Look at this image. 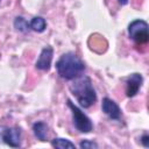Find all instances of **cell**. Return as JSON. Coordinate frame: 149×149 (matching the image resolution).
I'll use <instances>...</instances> for the list:
<instances>
[{
  "label": "cell",
  "mask_w": 149,
  "mask_h": 149,
  "mask_svg": "<svg viewBox=\"0 0 149 149\" xmlns=\"http://www.w3.org/2000/svg\"><path fill=\"white\" fill-rule=\"evenodd\" d=\"M56 70L63 79L72 80L84 72L85 64L76 54L66 52L56 62Z\"/></svg>",
  "instance_id": "2"
},
{
  "label": "cell",
  "mask_w": 149,
  "mask_h": 149,
  "mask_svg": "<svg viewBox=\"0 0 149 149\" xmlns=\"http://www.w3.org/2000/svg\"><path fill=\"white\" fill-rule=\"evenodd\" d=\"M21 128L19 127H0V139L12 148L21 146Z\"/></svg>",
  "instance_id": "5"
},
{
  "label": "cell",
  "mask_w": 149,
  "mask_h": 149,
  "mask_svg": "<svg viewBox=\"0 0 149 149\" xmlns=\"http://www.w3.org/2000/svg\"><path fill=\"white\" fill-rule=\"evenodd\" d=\"M101 109L112 120H120L121 116H122V111L119 107V105L109 98H104L102 99Z\"/></svg>",
  "instance_id": "6"
},
{
  "label": "cell",
  "mask_w": 149,
  "mask_h": 149,
  "mask_svg": "<svg viewBox=\"0 0 149 149\" xmlns=\"http://www.w3.org/2000/svg\"><path fill=\"white\" fill-rule=\"evenodd\" d=\"M141 143H142L146 148L149 147V136H148V134H143V135H142V137H141Z\"/></svg>",
  "instance_id": "14"
},
{
  "label": "cell",
  "mask_w": 149,
  "mask_h": 149,
  "mask_svg": "<svg viewBox=\"0 0 149 149\" xmlns=\"http://www.w3.org/2000/svg\"><path fill=\"white\" fill-rule=\"evenodd\" d=\"M14 27H15L16 30L22 31V33L28 31V29L30 28L29 22H28L24 17H22V16H17V17H15V20H14Z\"/></svg>",
  "instance_id": "12"
},
{
  "label": "cell",
  "mask_w": 149,
  "mask_h": 149,
  "mask_svg": "<svg viewBox=\"0 0 149 149\" xmlns=\"http://www.w3.org/2000/svg\"><path fill=\"white\" fill-rule=\"evenodd\" d=\"M143 78L140 73H132L126 80V94L129 98L136 95L142 86Z\"/></svg>",
  "instance_id": "7"
},
{
  "label": "cell",
  "mask_w": 149,
  "mask_h": 149,
  "mask_svg": "<svg viewBox=\"0 0 149 149\" xmlns=\"http://www.w3.org/2000/svg\"><path fill=\"white\" fill-rule=\"evenodd\" d=\"M129 37L137 44L144 45L149 41V26L144 20H134L128 26Z\"/></svg>",
  "instance_id": "3"
},
{
  "label": "cell",
  "mask_w": 149,
  "mask_h": 149,
  "mask_svg": "<svg viewBox=\"0 0 149 149\" xmlns=\"http://www.w3.org/2000/svg\"><path fill=\"white\" fill-rule=\"evenodd\" d=\"M52 55H54V50L50 45L44 47L35 63L36 69L42 70V71H48L51 66V61H52Z\"/></svg>",
  "instance_id": "8"
},
{
  "label": "cell",
  "mask_w": 149,
  "mask_h": 149,
  "mask_svg": "<svg viewBox=\"0 0 149 149\" xmlns=\"http://www.w3.org/2000/svg\"><path fill=\"white\" fill-rule=\"evenodd\" d=\"M33 132L35 136L41 141H47L48 136V126L43 121H37L33 125Z\"/></svg>",
  "instance_id": "9"
},
{
  "label": "cell",
  "mask_w": 149,
  "mask_h": 149,
  "mask_svg": "<svg viewBox=\"0 0 149 149\" xmlns=\"http://www.w3.org/2000/svg\"><path fill=\"white\" fill-rule=\"evenodd\" d=\"M29 26H30V29H33L37 33H42L47 28V21L42 16H35L29 22Z\"/></svg>",
  "instance_id": "10"
},
{
  "label": "cell",
  "mask_w": 149,
  "mask_h": 149,
  "mask_svg": "<svg viewBox=\"0 0 149 149\" xmlns=\"http://www.w3.org/2000/svg\"><path fill=\"white\" fill-rule=\"evenodd\" d=\"M79 147H80L81 149H90V148H98L99 146H98L95 142H93V141L84 140V141H81V142L79 143Z\"/></svg>",
  "instance_id": "13"
},
{
  "label": "cell",
  "mask_w": 149,
  "mask_h": 149,
  "mask_svg": "<svg viewBox=\"0 0 149 149\" xmlns=\"http://www.w3.org/2000/svg\"><path fill=\"white\" fill-rule=\"evenodd\" d=\"M118 1H119V3H120V5H122V6L128 3V0H118Z\"/></svg>",
  "instance_id": "15"
},
{
  "label": "cell",
  "mask_w": 149,
  "mask_h": 149,
  "mask_svg": "<svg viewBox=\"0 0 149 149\" xmlns=\"http://www.w3.org/2000/svg\"><path fill=\"white\" fill-rule=\"evenodd\" d=\"M70 91L79 105L84 108L91 107L97 100V94L92 85V80L87 76L80 74L79 77L72 79V83L70 84Z\"/></svg>",
  "instance_id": "1"
},
{
  "label": "cell",
  "mask_w": 149,
  "mask_h": 149,
  "mask_svg": "<svg viewBox=\"0 0 149 149\" xmlns=\"http://www.w3.org/2000/svg\"><path fill=\"white\" fill-rule=\"evenodd\" d=\"M68 106L72 112L73 125L76 129L79 130L80 133H90L93 129V123L90 120V118L79 107H77L71 100H68Z\"/></svg>",
  "instance_id": "4"
},
{
  "label": "cell",
  "mask_w": 149,
  "mask_h": 149,
  "mask_svg": "<svg viewBox=\"0 0 149 149\" xmlns=\"http://www.w3.org/2000/svg\"><path fill=\"white\" fill-rule=\"evenodd\" d=\"M51 146L55 148H61V149H65V148H70V149H74L76 146L74 143H72L70 140L68 139H61V137H56L51 141Z\"/></svg>",
  "instance_id": "11"
}]
</instances>
